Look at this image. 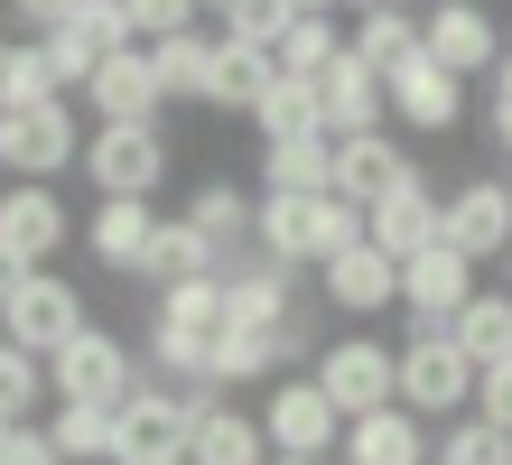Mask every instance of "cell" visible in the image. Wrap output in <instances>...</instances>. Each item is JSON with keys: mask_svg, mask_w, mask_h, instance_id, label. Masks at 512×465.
I'll use <instances>...</instances> for the list:
<instances>
[{"mask_svg": "<svg viewBox=\"0 0 512 465\" xmlns=\"http://www.w3.org/2000/svg\"><path fill=\"white\" fill-rule=\"evenodd\" d=\"M391 400H401L410 419H466V400H475V363L457 354V335H447V326L410 317V345L391 354Z\"/></svg>", "mask_w": 512, "mask_h": 465, "instance_id": "obj_1", "label": "cell"}, {"mask_svg": "<svg viewBox=\"0 0 512 465\" xmlns=\"http://www.w3.org/2000/svg\"><path fill=\"white\" fill-rule=\"evenodd\" d=\"M131 382H140L131 345H122L112 326H94V317H84L66 345L47 354V400H66V410H122Z\"/></svg>", "mask_w": 512, "mask_h": 465, "instance_id": "obj_2", "label": "cell"}, {"mask_svg": "<svg viewBox=\"0 0 512 465\" xmlns=\"http://www.w3.org/2000/svg\"><path fill=\"white\" fill-rule=\"evenodd\" d=\"M205 391H168V382H131V400L112 410V465H177L196 438Z\"/></svg>", "mask_w": 512, "mask_h": 465, "instance_id": "obj_3", "label": "cell"}, {"mask_svg": "<svg viewBox=\"0 0 512 465\" xmlns=\"http://www.w3.org/2000/svg\"><path fill=\"white\" fill-rule=\"evenodd\" d=\"M84 149V112L75 103H28L0 112V186H56Z\"/></svg>", "mask_w": 512, "mask_h": 465, "instance_id": "obj_4", "label": "cell"}, {"mask_svg": "<svg viewBox=\"0 0 512 465\" xmlns=\"http://www.w3.org/2000/svg\"><path fill=\"white\" fill-rule=\"evenodd\" d=\"M75 168H84V186H103V196L149 205L168 186V131H159V121H140V131H84Z\"/></svg>", "mask_w": 512, "mask_h": 465, "instance_id": "obj_5", "label": "cell"}, {"mask_svg": "<svg viewBox=\"0 0 512 465\" xmlns=\"http://www.w3.org/2000/svg\"><path fill=\"white\" fill-rule=\"evenodd\" d=\"M75 326H84V289H75L66 270H28L19 289H10V307H0V345H19V354H38V363L66 345Z\"/></svg>", "mask_w": 512, "mask_h": 465, "instance_id": "obj_6", "label": "cell"}, {"mask_svg": "<svg viewBox=\"0 0 512 465\" xmlns=\"http://www.w3.org/2000/svg\"><path fill=\"white\" fill-rule=\"evenodd\" d=\"M308 382L326 391L336 419H373V410H391V345H373V335H336V345L317 354Z\"/></svg>", "mask_w": 512, "mask_h": 465, "instance_id": "obj_7", "label": "cell"}, {"mask_svg": "<svg viewBox=\"0 0 512 465\" xmlns=\"http://www.w3.org/2000/svg\"><path fill=\"white\" fill-rule=\"evenodd\" d=\"M252 419H261V447H270V456H317V465H326V456H336V438H345V419L326 410V391L308 382V372L280 382Z\"/></svg>", "mask_w": 512, "mask_h": 465, "instance_id": "obj_8", "label": "cell"}, {"mask_svg": "<svg viewBox=\"0 0 512 465\" xmlns=\"http://www.w3.org/2000/svg\"><path fill=\"white\" fill-rule=\"evenodd\" d=\"M419 56H429L438 75H494V56H503V28L494 10H475V0H438L429 19H419Z\"/></svg>", "mask_w": 512, "mask_h": 465, "instance_id": "obj_9", "label": "cell"}, {"mask_svg": "<svg viewBox=\"0 0 512 465\" xmlns=\"http://www.w3.org/2000/svg\"><path fill=\"white\" fill-rule=\"evenodd\" d=\"M66 242H75V214L56 186H0V252L19 270H47Z\"/></svg>", "mask_w": 512, "mask_h": 465, "instance_id": "obj_10", "label": "cell"}, {"mask_svg": "<svg viewBox=\"0 0 512 465\" xmlns=\"http://www.w3.org/2000/svg\"><path fill=\"white\" fill-rule=\"evenodd\" d=\"M438 242L457 261H503V242H512V196H503V177H466L457 196H438Z\"/></svg>", "mask_w": 512, "mask_h": 465, "instance_id": "obj_11", "label": "cell"}, {"mask_svg": "<svg viewBox=\"0 0 512 465\" xmlns=\"http://www.w3.org/2000/svg\"><path fill=\"white\" fill-rule=\"evenodd\" d=\"M419 159L391 149V131H364V140H326V196H345L354 214H373L391 186H401Z\"/></svg>", "mask_w": 512, "mask_h": 465, "instance_id": "obj_12", "label": "cell"}, {"mask_svg": "<svg viewBox=\"0 0 512 465\" xmlns=\"http://www.w3.org/2000/svg\"><path fill=\"white\" fill-rule=\"evenodd\" d=\"M84 103L103 112L94 131H140V121H159V75H149V47L103 56V66L84 75Z\"/></svg>", "mask_w": 512, "mask_h": 465, "instance_id": "obj_13", "label": "cell"}, {"mask_svg": "<svg viewBox=\"0 0 512 465\" xmlns=\"http://www.w3.org/2000/svg\"><path fill=\"white\" fill-rule=\"evenodd\" d=\"M289 317H298V270H280V261H233L224 270V326L270 335Z\"/></svg>", "mask_w": 512, "mask_h": 465, "instance_id": "obj_14", "label": "cell"}, {"mask_svg": "<svg viewBox=\"0 0 512 465\" xmlns=\"http://www.w3.org/2000/svg\"><path fill=\"white\" fill-rule=\"evenodd\" d=\"M382 112L410 121V131H457V121H466V84L438 75L429 56H410L401 75H382Z\"/></svg>", "mask_w": 512, "mask_h": 465, "instance_id": "obj_15", "label": "cell"}, {"mask_svg": "<svg viewBox=\"0 0 512 465\" xmlns=\"http://www.w3.org/2000/svg\"><path fill=\"white\" fill-rule=\"evenodd\" d=\"M364 242H373L382 261H410V252H429V242H438V196H429V177H419V168L364 214Z\"/></svg>", "mask_w": 512, "mask_h": 465, "instance_id": "obj_16", "label": "cell"}, {"mask_svg": "<svg viewBox=\"0 0 512 465\" xmlns=\"http://www.w3.org/2000/svg\"><path fill=\"white\" fill-rule=\"evenodd\" d=\"M308 354V326H270V335H243V326H224L215 335V354H205V391H233V382H261V372H280Z\"/></svg>", "mask_w": 512, "mask_h": 465, "instance_id": "obj_17", "label": "cell"}, {"mask_svg": "<svg viewBox=\"0 0 512 465\" xmlns=\"http://www.w3.org/2000/svg\"><path fill=\"white\" fill-rule=\"evenodd\" d=\"M308 93H317V131H326V140H364V131H382V75H364L354 56H336V66H326Z\"/></svg>", "mask_w": 512, "mask_h": 465, "instance_id": "obj_18", "label": "cell"}, {"mask_svg": "<svg viewBox=\"0 0 512 465\" xmlns=\"http://www.w3.org/2000/svg\"><path fill=\"white\" fill-rule=\"evenodd\" d=\"M466 298H475V261H457L447 242H429V252H410V261H401V307H410V317L447 326Z\"/></svg>", "mask_w": 512, "mask_h": 465, "instance_id": "obj_19", "label": "cell"}, {"mask_svg": "<svg viewBox=\"0 0 512 465\" xmlns=\"http://www.w3.org/2000/svg\"><path fill=\"white\" fill-rule=\"evenodd\" d=\"M317 289H326V307H345V317H373V307L401 298V261H382L373 242H354V252L317 261Z\"/></svg>", "mask_w": 512, "mask_h": 465, "instance_id": "obj_20", "label": "cell"}, {"mask_svg": "<svg viewBox=\"0 0 512 465\" xmlns=\"http://www.w3.org/2000/svg\"><path fill=\"white\" fill-rule=\"evenodd\" d=\"M149 233H159V205H122V196H103L94 214H84V252H94L103 270H122V279H140Z\"/></svg>", "mask_w": 512, "mask_h": 465, "instance_id": "obj_21", "label": "cell"}, {"mask_svg": "<svg viewBox=\"0 0 512 465\" xmlns=\"http://www.w3.org/2000/svg\"><path fill=\"white\" fill-rule=\"evenodd\" d=\"M345 465H429V419H410L401 400L391 410H373V419H345Z\"/></svg>", "mask_w": 512, "mask_h": 465, "instance_id": "obj_22", "label": "cell"}, {"mask_svg": "<svg viewBox=\"0 0 512 465\" xmlns=\"http://www.w3.org/2000/svg\"><path fill=\"white\" fill-rule=\"evenodd\" d=\"M187 465H270V447H261V419H252V410H233L224 391H205L196 438H187Z\"/></svg>", "mask_w": 512, "mask_h": 465, "instance_id": "obj_23", "label": "cell"}, {"mask_svg": "<svg viewBox=\"0 0 512 465\" xmlns=\"http://www.w3.org/2000/svg\"><path fill=\"white\" fill-rule=\"evenodd\" d=\"M177 224H196V233L224 252V270H233V261H243V233H252V196H243L233 177H205L196 196H187V214H177Z\"/></svg>", "mask_w": 512, "mask_h": 465, "instance_id": "obj_24", "label": "cell"}, {"mask_svg": "<svg viewBox=\"0 0 512 465\" xmlns=\"http://www.w3.org/2000/svg\"><path fill=\"white\" fill-rule=\"evenodd\" d=\"M345 56V28H336V10H298L289 28H280V47H270V66H280L289 84H317L326 66Z\"/></svg>", "mask_w": 512, "mask_h": 465, "instance_id": "obj_25", "label": "cell"}, {"mask_svg": "<svg viewBox=\"0 0 512 465\" xmlns=\"http://www.w3.org/2000/svg\"><path fill=\"white\" fill-rule=\"evenodd\" d=\"M345 56H354L364 75H401L410 56H419V19H410V10H364V19L345 28Z\"/></svg>", "mask_w": 512, "mask_h": 465, "instance_id": "obj_26", "label": "cell"}, {"mask_svg": "<svg viewBox=\"0 0 512 465\" xmlns=\"http://www.w3.org/2000/svg\"><path fill=\"white\" fill-rule=\"evenodd\" d=\"M270 75H280V66H270V47H243V38H215V75H205V112H252Z\"/></svg>", "mask_w": 512, "mask_h": 465, "instance_id": "obj_27", "label": "cell"}, {"mask_svg": "<svg viewBox=\"0 0 512 465\" xmlns=\"http://www.w3.org/2000/svg\"><path fill=\"white\" fill-rule=\"evenodd\" d=\"M447 335H457V354L485 372V363H512V298L503 289H475L457 317H447Z\"/></svg>", "mask_w": 512, "mask_h": 465, "instance_id": "obj_28", "label": "cell"}, {"mask_svg": "<svg viewBox=\"0 0 512 465\" xmlns=\"http://www.w3.org/2000/svg\"><path fill=\"white\" fill-rule=\"evenodd\" d=\"M149 75H159V103H205V75H215V28L159 38V47H149Z\"/></svg>", "mask_w": 512, "mask_h": 465, "instance_id": "obj_29", "label": "cell"}, {"mask_svg": "<svg viewBox=\"0 0 512 465\" xmlns=\"http://www.w3.org/2000/svg\"><path fill=\"white\" fill-rule=\"evenodd\" d=\"M140 279H159V289H177V279H224V252H215L196 224H159V233H149Z\"/></svg>", "mask_w": 512, "mask_h": 465, "instance_id": "obj_30", "label": "cell"}, {"mask_svg": "<svg viewBox=\"0 0 512 465\" xmlns=\"http://www.w3.org/2000/svg\"><path fill=\"white\" fill-rule=\"evenodd\" d=\"M149 326L215 345V335H224V279H177V289H159V317H149Z\"/></svg>", "mask_w": 512, "mask_h": 465, "instance_id": "obj_31", "label": "cell"}, {"mask_svg": "<svg viewBox=\"0 0 512 465\" xmlns=\"http://www.w3.org/2000/svg\"><path fill=\"white\" fill-rule=\"evenodd\" d=\"M38 428H47L56 465H112V410H66V400H56Z\"/></svg>", "mask_w": 512, "mask_h": 465, "instance_id": "obj_32", "label": "cell"}, {"mask_svg": "<svg viewBox=\"0 0 512 465\" xmlns=\"http://www.w3.org/2000/svg\"><path fill=\"white\" fill-rule=\"evenodd\" d=\"M252 131H261V149H270V140H326V131H317V93L289 84V75H270L261 103H252Z\"/></svg>", "mask_w": 512, "mask_h": 465, "instance_id": "obj_33", "label": "cell"}, {"mask_svg": "<svg viewBox=\"0 0 512 465\" xmlns=\"http://www.w3.org/2000/svg\"><path fill=\"white\" fill-rule=\"evenodd\" d=\"M261 196H326V140H270L261 149Z\"/></svg>", "mask_w": 512, "mask_h": 465, "instance_id": "obj_34", "label": "cell"}, {"mask_svg": "<svg viewBox=\"0 0 512 465\" xmlns=\"http://www.w3.org/2000/svg\"><path fill=\"white\" fill-rule=\"evenodd\" d=\"M28 103H66V93L47 84L38 38H0V112H28Z\"/></svg>", "mask_w": 512, "mask_h": 465, "instance_id": "obj_35", "label": "cell"}, {"mask_svg": "<svg viewBox=\"0 0 512 465\" xmlns=\"http://www.w3.org/2000/svg\"><path fill=\"white\" fill-rule=\"evenodd\" d=\"M28 410H47V363L19 354V345H0V428H19Z\"/></svg>", "mask_w": 512, "mask_h": 465, "instance_id": "obj_36", "label": "cell"}, {"mask_svg": "<svg viewBox=\"0 0 512 465\" xmlns=\"http://www.w3.org/2000/svg\"><path fill=\"white\" fill-rule=\"evenodd\" d=\"M429 465H512V438L466 410V419H447V438L429 447Z\"/></svg>", "mask_w": 512, "mask_h": 465, "instance_id": "obj_37", "label": "cell"}, {"mask_svg": "<svg viewBox=\"0 0 512 465\" xmlns=\"http://www.w3.org/2000/svg\"><path fill=\"white\" fill-rule=\"evenodd\" d=\"M298 19V0H233L215 38H243V47H280V28Z\"/></svg>", "mask_w": 512, "mask_h": 465, "instance_id": "obj_38", "label": "cell"}, {"mask_svg": "<svg viewBox=\"0 0 512 465\" xmlns=\"http://www.w3.org/2000/svg\"><path fill=\"white\" fill-rule=\"evenodd\" d=\"M122 19H131V38H140V47H159V38H187V28H205V19H196V0H122Z\"/></svg>", "mask_w": 512, "mask_h": 465, "instance_id": "obj_39", "label": "cell"}, {"mask_svg": "<svg viewBox=\"0 0 512 465\" xmlns=\"http://www.w3.org/2000/svg\"><path fill=\"white\" fill-rule=\"evenodd\" d=\"M66 28H75L84 47H94V66H103V56H122V47H140V38H131V19H122V0H84Z\"/></svg>", "mask_w": 512, "mask_h": 465, "instance_id": "obj_40", "label": "cell"}, {"mask_svg": "<svg viewBox=\"0 0 512 465\" xmlns=\"http://www.w3.org/2000/svg\"><path fill=\"white\" fill-rule=\"evenodd\" d=\"M38 56H47V84H56V93H84V75H94V47H84L75 28H47Z\"/></svg>", "mask_w": 512, "mask_h": 465, "instance_id": "obj_41", "label": "cell"}, {"mask_svg": "<svg viewBox=\"0 0 512 465\" xmlns=\"http://www.w3.org/2000/svg\"><path fill=\"white\" fill-rule=\"evenodd\" d=\"M354 242H364V214H354L345 196H317V261L354 252Z\"/></svg>", "mask_w": 512, "mask_h": 465, "instance_id": "obj_42", "label": "cell"}, {"mask_svg": "<svg viewBox=\"0 0 512 465\" xmlns=\"http://www.w3.org/2000/svg\"><path fill=\"white\" fill-rule=\"evenodd\" d=\"M466 410L512 438V363H485V372H475V400H466Z\"/></svg>", "mask_w": 512, "mask_h": 465, "instance_id": "obj_43", "label": "cell"}, {"mask_svg": "<svg viewBox=\"0 0 512 465\" xmlns=\"http://www.w3.org/2000/svg\"><path fill=\"white\" fill-rule=\"evenodd\" d=\"M485 131L503 140V159H512V47L494 56V103H485Z\"/></svg>", "mask_w": 512, "mask_h": 465, "instance_id": "obj_44", "label": "cell"}, {"mask_svg": "<svg viewBox=\"0 0 512 465\" xmlns=\"http://www.w3.org/2000/svg\"><path fill=\"white\" fill-rule=\"evenodd\" d=\"M75 10H84V0H10V19H19V28H38V38H47V28H66Z\"/></svg>", "mask_w": 512, "mask_h": 465, "instance_id": "obj_45", "label": "cell"}, {"mask_svg": "<svg viewBox=\"0 0 512 465\" xmlns=\"http://www.w3.org/2000/svg\"><path fill=\"white\" fill-rule=\"evenodd\" d=\"M19 279H28V270H19L10 252H0V307H10V289H19Z\"/></svg>", "mask_w": 512, "mask_h": 465, "instance_id": "obj_46", "label": "cell"}, {"mask_svg": "<svg viewBox=\"0 0 512 465\" xmlns=\"http://www.w3.org/2000/svg\"><path fill=\"white\" fill-rule=\"evenodd\" d=\"M224 10H233V0H196V19H215V28H224Z\"/></svg>", "mask_w": 512, "mask_h": 465, "instance_id": "obj_47", "label": "cell"}, {"mask_svg": "<svg viewBox=\"0 0 512 465\" xmlns=\"http://www.w3.org/2000/svg\"><path fill=\"white\" fill-rule=\"evenodd\" d=\"M326 10H354V19H364V10H382V0H326Z\"/></svg>", "mask_w": 512, "mask_h": 465, "instance_id": "obj_48", "label": "cell"}, {"mask_svg": "<svg viewBox=\"0 0 512 465\" xmlns=\"http://www.w3.org/2000/svg\"><path fill=\"white\" fill-rule=\"evenodd\" d=\"M503 298H512V242H503Z\"/></svg>", "mask_w": 512, "mask_h": 465, "instance_id": "obj_49", "label": "cell"}, {"mask_svg": "<svg viewBox=\"0 0 512 465\" xmlns=\"http://www.w3.org/2000/svg\"><path fill=\"white\" fill-rule=\"evenodd\" d=\"M270 465H317V456H270Z\"/></svg>", "mask_w": 512, "mask_h": 465, "instance_id": "obj_50", "label": "cell"}, {"mask_svg": "<svg viewBox=\"0 0 512 465\" xmlns=\"http://www.w3.org/2000/svg\"><path fill=\"white\" fill-rule=\"evenodd\" d=\"M382 10H410V0H382Z\"/></svg>", "mask_w": 512, "mask_h": 465, "instance_id": "obj_51", "label": "cell"}, {"mask_svg": "<svg viewBox=\"0 0 512 465\" xmlns=\"http://www.w3.org/2000/svg\"><path fill=\"white\" fill-rule=\"evenodd\" d=\"M298 10H326V0H298Z\"/></svg>", "mask_w": 512, "mask_h": 465, "instance_id": "obj_52", "label": "cell"}, {"mask_svg": "<svg viewBox=\"0 0 512 465\" xmlns=\"http://www.w3.org/2000/svg\"><path fill=\"white\" fill-rule=\"evenodd\" d=\"M503 196H512V168H503Z\"/></svg>", "mask_w": 512, "mask_h": 465, "instance_id": "obj_53", "label": "cell"}, {"mask_svg": "<svg viewBox=\"0 0 512 465\" xmlns=\"http://www.w3.org/2000/svg\"><path fill=\"white\" fill-rule=\"evenodd\" d=\"M0 438H10V428H0Z\"/></svg>", "mask_w": 512, "mask_h": 465, "instance_id": "obj_54", "label": "cell"}, {"mask_svg": "<svg viewBox=\"0 0 512 465\" xmlns=\"http://www.w3.org/2000/svg\"><path fill=\"white\" fill-rule=\"evenodd\" d=\"M177 465H187V456H177Z\"/></svg>", "mask_w": 512, "mask_h": 465, "instance_id": "obj_55", "label": "cell"}]
</instances>
